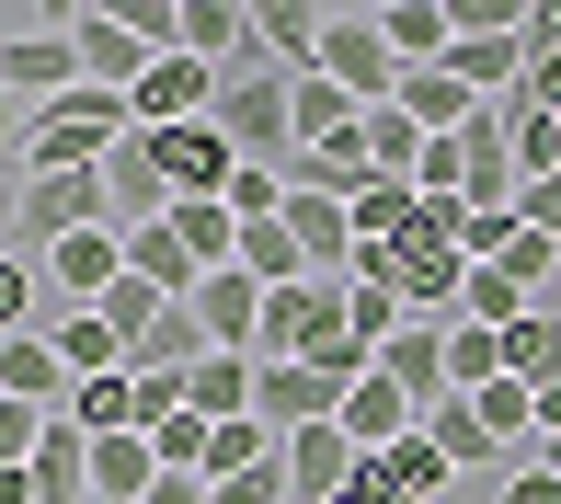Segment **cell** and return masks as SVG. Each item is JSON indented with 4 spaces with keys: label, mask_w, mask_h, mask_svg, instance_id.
<instances>
[{
    "label": "cell",
    "mask_w": 561,
    "mask_h": 504,
    "mask_svg": "<svg viewBox=\"0 0 561 504\" xmlns=\"http://www.w3.org/2000/svg\"><path fill=\"white\" fill-rule=\"evenodd\" d=\"M81 230H115V184L104 172H23L12 184V252H58V241H81Z\"/></svg>",
    "instance_id": "1"
},
{
    "label": "cell",
    "mask_w": 561,
    "mask_h": 504,
    "mask_svg": "<svg viewBox=\"0 0 561 504\" xmlns=\"http://www.w3.org/2000/svg\"><path fill=\"white\" fill-rule=\"evenodd\" d=\"M218 126H229V149L241 161H264V172H287L298 161V69H229V92H218Z\"/></svg>",
    "instance_id": "2"
},
{
    "label": "cell",
    "mask_w": 561,
    "mask_h": 504,
    "mask_svg": "<svg viewBox=\"0 0 561 504\" xmlns=\"http://www.w3.org/2000/svg\"><path fill=\"white\" fill-rule=\"evenodd\" d=\"M0 92H12V115H46L81 92V35H69V12L46 23L35 0L12 12V46H0Z\"/></svg>",
    "instance_id": "3"
},
{
    "label": "cell",
    "mask_w": 561,
    "mask_h": 504,
    "mask_svg": "<svg viewBox=\"0 0 561 504\" xmlns=\"http://www.w3.org/2000/svg\"><path fill=\"white\" fill-rule=\"evenodd\" d=\"M344 310H355V275H310V287H275V310H264V367L333 356V344H344Z\"/></svg>",
    "instance_id": "4"
},
{
    "label": "cell",
    "mask_w": 561,
    "mask_h": 504,
    "mask_svg": "<svg viewBox=\"0 0 561 504\" xmlns=\"http://www.w3.org/2000/svg\"><path fill=\"white\" fill-rule=\"evenodd\" d=\"M321 81H344L355 104H401V58H390V35H378V12H333L321 23Z\"/></svg>",
    "instance_id": "5"
},
{
    "label": "cell",
    "mask_w": 561,
    "mask_h": 504,
    "mask_svg": "<svg viewBox=\"0 0 561 504\" xmlns=\"http://www.w3.org/2000/svg\"><path fill=\"white\" fill-rule=\"evenodd\" d=\"M138 138H149V161H161L172 195H229V184H241V149H229L218 115H195V126H138Z\"/></svg>",
    "instance_id": "6"
},
{
    "label": "cell",
    "mask_w": 561,
    "mask_h": 504,
    "mask_svg": "<svg viewBox=\"0 0 561 504\" xmlns=\"http://www.w3.org/2000/svg\"><path fill=\"white\" fill-rule=\"evenodd\" d=\"M0 504H92V436L58 413L35 459H23V470H0Z\"/></svg>",
    "instance_id": "7"
},
{
    "label": "cell",
    "mask_w": 561,
    "mask_h": 504,
    "mask_svg": "<svg viewBox=\"0 0 561 504\" xmlns=\"http://www.w3.org/2000/svg\"><path fill=\"white\" fill-rule=\"evenodd\" d=\"M69 35H81V81H92V92H126V104H138V81L161 69L126 12H69Z\"/></svg>",
    "instance_id": "8"
},
{
    "label": "cell",
    "mask_w": 561,
    "mask_h": 504,
    "mask_svg": "<svg viewBox=\"0 0 561 504\" xmlns=\"http://www.w3.org/2000/svg\"><path fill=\"white\" fill-rule=\"evenodd\" d=\"M367 482V447L344 436V424H310V436H287V493L298 504H344Z\"/></svg>",
    "instance_id": "9"
},
{
    "label": "cell",
    "mask_w": 561,
    "mask_h": 504,
    "mask_svg": "<svg viewBox=\"0 0 561 504\" xmlns=\"http://www.w3.org/2000/svg\"><path fill=\"white\" fill-rule=\"evenodd\" d=\"M69 356L46 333H0V401H23V413H69Z\"/></svg>",
    "instance_id": "10"
},
{
    "label": "cell",
    "mask_w": 561,
    "mask_h": 504,
    "mask_svg": "<svg viewBox=\"0 0 561 504\" xmlns=\"http://www.w3.org/2000/svg\"><path fill=\"white\" fill-rule=\"evenodd\" d=\"M378 367L401 378V401H413L424 424H436L447 401H458V378H447V321H413V333H401V344H390V356H378Z\"/></svg>",
    "instance_id": "11"
},
{
    "label": "cell",
    "mask_w": 561,
    "mask_h": 504,
    "mask_svg": "<svg viewBox=\"0 0 561 504\" xmlns=\"http://www.w3.org/2000/svg\"><path fill=\"white\" fill-rule=\"evenodd\" d=\"M447 482H458V470H447V447L424 436V424H413L401 447H378V459H367V493H378V504H436Z\"/></svg>",
    "instance_id": "12"
},
{
    "label": "cell",
    "mask_w": 561,
    "mask_h": 504,
    "mask_svg": "<svg viewBox=\"0 0 561 504\" xmlns=\"http://www.w3.org/2000/svg\"><path fill=\"white\" fill-rule=\"evenodd\" d=\"M287 230H298V252H310L321 275H355V207H344V195L287 184Z\"/></svg>",
    "instance_id": "13"
},
{
    "label": "cell",
    "mask_w": 561,
    "mask_h": 504,
    "mask_svg": "<svg viewBox=\"0 0 561 504\" xmlns=\"http://www.w3.org/2000/svg\"><path fill=\"white\" fill-rule=\"evenodd\" d=\"M104 184H115V230H126V241H138V230H161V218L184 207V195L161 184V161H149V138H126V149H115V161H104Z\"/></svg>",
    "instance_id": "14"
},
{
    "label": "cell",
    "mask_w": 561,
    "mask_h": 504,
    "mask_svg": "<svg viewBox=\"0 0 561 504\" xmlns=\"http://www.w3.org/2000/svg\"><path fill=\"white\" fill-rule=\"evenodd\" d=\"M447 81H470L481 104H516V92H527V35H458L447 46Z\"/></svg>",
    "instance_id": "15"
},
{
    "label": "cell",
    "mask_w": 561,
    "mask_h": 504,
    "mask_svg": "<svg viewBox=\"0 0 561 504\" xmlns=\"http://www.w3.org/2000/svg\"><path fill=\"white\" fill-rule=\"evenodd\" d=\"M413 424H424V413L401 401V378H390V367H367V378H355V401H344V436L367 447V459H378V447H401Z\"/></svg>",
    "instance_id": "16"
},
{
    "label": "cell",
    "mask_w": 561,
    "mask_h": 504,
    "mask_svg": "<svg viewBox=\"0 0 561 504\" xmlns=\"http://www.w3.org/2000/svg\"><path fill=\"white\" fill-rule=\"evenodd\" d=\"M161 493V447L149 436H92V504H149Z\"/></svg>",
    "instance_id": "17"
},
{
    "label": "cell",
    "mask_w": 561,
    "mask_h": 504,
    "mask_svg": "<svg viewBox=\"0 0 561 504\" xmlns=\"http://www.w3.org/2000/svg\"><path fill=\"white\" fill-rule=\"evenodd\" d=\"M378 35H390V58H401V69H447L458 12H436V0H390V12H378Z\"/></svg>",
    "instance_id": "18"
},
{
    "label": "cell",
    "mask_w": 561,
    "mask_h": 504,
    "mask_svg": "<svg viewBox=\"0 0 561 504\" xmlns=\"http://www.w3.org/2000/svg\"><path fill=\"white\" fill-rule=\"evenodd\" d=\"M46 344L69 356V378H115V367H138V356H126V333H115L104 310H58V321H46Z\"/></svg>",
    "instance_id": "19"
},
{
    "label": "cell",
    "mask_w": 561,
    "mask_h": 504,
    "mask_svg": "<svg viewBox=\"0 0 561 504\" xmlns=\"http://www.w3.org/2000/svg\"><path fill=\"white\" fill-rule=\"evenodd\" d=\"M252 23H264V58L275 69H298V81L321 69V23H333V12H310V0H252Z\"/></svg>",
    "instance_id": "20"
},
{
    "label": "cell",
    "mask_w": 561,
    "mask_h": 504,
    "mask_svg": "<svg viewBox=\"0 0 561 504\" xmlns=\"http://www.w3.org/2000/svg\"><path fill=\"white\" fill-rule=\"evenodd\" d=\"M207 356H218V333L195 321V298H172V310L149 321V344H138V367H161V378H195Z\"/></svg>",
    "instance_id": "21"
},
{
    "label": "cell",
    "mask_w": 561,
    "mask_h": 504,
    "mask_svg": "<svg viewBox=\"0 0 561 504\" xmlns=\"http://www.w3.org/2000/svg\"><path fill=\"white\" fill-rule=\"evenodd\" d=\"M424 436L447 447V470H493V482H504V470H516V447H504L493 424H481V401H447V413L424 424Z\"/></svg>",
    "instance_id": "22"
},
{
    "label": "cell",
    "mask_w": 561,
    "mask_h": 504,
    "mask_svg": "<svg viewBox=\"0 0 561 504\" xmlns=\"http://www.w3.org/2000/svg\"><path fill=\"white\" fill-rule=\"evenodd\" d=\"M401 115H413L424 138H458V126L481 115V92H470V81H447V69H401Z\"/></svg>",
    "instance_id": "23"
},
{
    "label": "cell",
    "mask_w": 561,
    "mask_h": 504,
    "mask_svg": "<svg viewBox=\"0 0 561 504\" xmlns=\"http://www.w3.org/2000/svg\"><path fill=\"white\" fill-rule=\"evenodd\" d=\"M504 378H516V390H550V378H561V310L504 321Z\"/></svg>",
    "instance_id": "24"
},
{
    "label": "cell",
    "mask_w": 561,
    "mask_h": 504,
    "mask_svg": "<svg viewBox=\"0 0 561 504\" xmlns=\"http://www.w3.org/2000/svg\"><path fill=\"white\" fill-rule=\"evenodd\" d=\"M126 264H138L149 287H161V298H195V287H207V264L184 252V230H172V218H161V230H138V241H126Z\"/></svg>",
    "instance_id": "25"
},
{
    "label": "cell",
    "mask_w": 561,
    "mask_h": 504,
    "mask_svg": "<svg viewBox=\"0 0 561 504\" xmlns=\"http://www.w3.org/2000/svg\"><path fill=\"white\" fill-rule=\"evenodd\" d=\"M172 230H184V252L195 264H241V218H229V195H184V207H172Z\"/></svg>",
    "instance_id": "26"
},
{
    "label": "cell",
    "mask_w": 561,
    "mask_h": 504,
    "mask_svg": "<svg viewBox=\"0 0 561 504\" xmlns=\"http://www.w3.org/2000/svg\"><path fill=\"white\" fill-rule=\"evenodd\" d=\"M355 126H367V104L310 69V81H298V149H333V138H355Z\"/></svg>",
    "instance_id": "27"
},
{
    "label": "cell",
    "mask_w": 561,
    "mask_h": 504,
    "mask_svg": "<svg viewBox=\"0 0 561 504\" xmlns=\"http://www.w3.org/2000/svg\"><path fill=\"white\" fill-rule=\"evenodd\" d=\"M447 378H458V401H481L504 378V333L493 321H447Z\"/></svg>",
    "instance_id": "28"
},
{
    "label": "cell",
    "mask_w": 561,
    "mask_h": 504,
    "mask_svg": "<svg viewBox=\"0 0 561 504\" xmlns=\"http://www.w3.org/2000/svg\"><path fill=\"white\" fill-rule=\"evenodd\" d=\"M0 321H12V333H46V321H58V287H46L35 252H12V264H0Z\"/></svg>",
    "instance_id": "29"
},
{
    "label": "cell",
    "mask_w": 561,
    "mask_h": 504,
    "mask_svg": "<svg viewBox=\"0 0 561 504\" xmlns=\"http://www.w3.org/2000/svg\"><path fill=\"white\" fill-rule=\"evenodd\" d=\"M367 161L390 172V184H413V172H424V126L401 115V104H378V115H367Z\"/></svg>",
    "instance_id": "30"
},
{
    "label": "cell",
    "mask_w": 561,
    "mask_h": 504,
    "mask_svg": "<svg viewBox=\"0 0 561 504\" xmlns=\"http://www.w3.org/2000/svg\"><path fill=\"white\" fill-rule=\"evenodd\" d=\"M161 310H172V298H161V287H149V275H138V264H126V287L104 298V321H115V333H126V356H138V344H149V321H161Z\"/></svg>",
    "instance_id": "31"
},
{
    "label": "cell",
    "mask_w": 561,
    "mask_h": 504,
    "mask_svg": "<svg viewBox=\"0 0 561 504\" xmlns=\"http://www.w3.org/2000/svg\"><path fill=\"white\" fill-rule=\"evenodd\" d=\"M149 447H161V470H195V482H207V459H218V424H207V413H172Z\"/></svg>",
    "instance_id": "32"
},
{
    "label": "cell",
    "mask_w": 561,
    "mask_h": 504,
    "mask_svg": "<svg viewBox=\"0 0 561 504\" xmlns=\"http://www.w3.org/2000/svg\"><path fill=\"white\" fill-rule=\"evenodd\" d=\"M550 172H561V115H516V184H550Z\"/></svg>",
    "instance_id": "33"
},
{
    "label": "cell",
    "mask_w": 561,
    "mask_h": 504,
    "mask_svg": "<svg viewBox=\"0 0 561 504\" xmlns=\"http://www.w3.org/2000/svg\"><path fill=\"white\" fill-rule=\"evenodd\" d=\"M493 504H561V470H539V459H527V470H504Z\"/></svg>",
    "instance_id": "34"
},
{
    "label": "cell",
    "mask_w": 561,
    "mask_h": 504,
    "mask_svg": "<svg viewBox=\"0 0 561 504\" xmlns=\"http://www.w3.org/2000/svg\"><path fill=\"white\" fill-rule=\"evenodd\" d=\"M516 218H527V230H550V241H561V172H550V184H527V195H516Z\"/></svg>",
    "instance_id": "35"
},
{
    "label": "cell",
    "mask_w": 561,
    "mask_h": 504,
    "mask_svg": "<svg viewBox=\"0 0 561 504\" xmlns=\"http://www.w3.org/2000/svg\"><path fill=\"white\" fill-rule=\"evenodd\" d=\"M149 504H218V482H195V470H161V493Z\"/></svg>",
    "instance_id": "36"
},
{
    "label": "cell",
    "mask_w": 561,
    "mask_h": 504,
    "mask_svg": "<svg viewBox=\"0 0 561 504\" xmlns=\"http://www.w3.org/2000/svg\"><path fill=\"white\" fill-rule=\"evenodd\" d=\"M550 310H561V298H550Z\"/></svg>",
    "instance_id": "37"
}]
</instances>
